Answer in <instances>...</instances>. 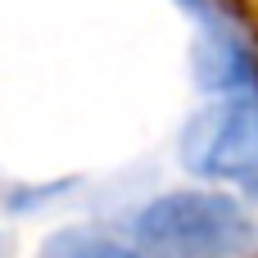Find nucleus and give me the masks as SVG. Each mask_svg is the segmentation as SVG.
<instances>
[{"instance_id":"f257e3e1","label":"nucleus","mask_w":258,"mask_h":258,"mask_svg":"<svg viewBox=\"0 0 258 258\" xmlns=\"http://www.w3.org/2000/svg\"><path fill=\"white\" fill-rule=\"evenodd\" d=\"M141 258H249L258 249L254 213L218 190H172L136 218Z\"/></svg>"},{"instance_id":"f03ea898","label":"nucleus","mask_w":258,"mask_h":258,"mask_svg":"<svg viewBox=\"0 0 258 258\" xmlns=\"http://www.w3.org/2000/svg\"><path fill=\"white\" fill-rule=\"evenodd\" d=\"M181 163L195 177L240 181L258 195V95H227L181 132Z\"/></svg>"},{"instance_id":"7ed1b4c3","label":"nucleus","mask_w":258,"mask_h":258,"mask_svg":"<svg viewBox=\"0 0 258 258\" xmlns=\"http://www.w3.org/2000/svg\"><path fill=\"white\" fill-rule=\"evenodd\" d=\"M195 77L204 91L222 95H258V59L227 32V27H204L195 45Z\"/></svg>"},{"instance_id":"20e7f679","label":"nucleus","mask_w":258,"mask_h":258,"mask_svg":"<svg viewBox=\"0 0 258 258\" xmlns=\"http://www.w3.org/2000/svg\"><path fill=\"white\" fill-rule=\"evenodd\" d=\"M36 258H141V254L109 236H95V231H59L45 240V249Z\"/></svg>"},{"instance_id":"39448f33","label":"nucleus","mask_w":258,"mask_h":258,"mask_svg":"<svg viewBox=\"0 0 258 258\" xmlns=\"http://www.w3.org/2000/svg\"><path fill=\"white\" fill-rule=\"evenodd\" d=\"M177 5H181V9H190V14H200V18L213 27V9H209V0H177Z\"/></svg>"}]
</instances>
